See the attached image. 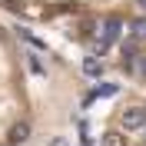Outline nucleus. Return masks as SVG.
Wrapping results in <instances>:
<instances>
[{"instance_id":"1","label":"nucleus","mask_w":146,"mask_h":146,"mask_svg":"<svg viewBox=\"0 0 146 146\" xmlns=\"http://www.w3.org/2000/svg\"><path fill=\"white\" fill-rule=\"evenodd\" d=\"M119 126L126 129V133L146 129V106H126L123 113H119Z\"/></svg>"},{"instance_id":"2","label":"nucleus","mask_w":146,"mask_h":146,"mask_svg":"<svg viewBox=\"0 0 146 146\" xmlns=\"http://www.w3.org/2000/svg\"><path fill=\"white\" fill-rule=\"evenodd\" d=\"M100 27H103V40H110V43H113V40L119 36V30H123V20H119V17H106Z\"/></svg>"},{"instance_id":"3","label":"nucleus","mask_w":146,"mask_h":146,"mask_svg":"<svg viewBox=\"0 0 146 146\" xmlns=\"http://www.w3.org/2000/svg\"><path fill=\"white\" fill-rule=\"evenodd\" d=\"M103 70H106V66H103V60L100 56H86V60H83V73H86V76H93V80H100L103 76Z\"/></svg>"},{"instance_id":"4","label":"nucleus","mask_w":146,"mask_h":146,"mask_svg":"<svg viewBox=\"0 0 146 146\" xmlns=\"http://www.w3.org/2000/svg\"><path fill=\"white\" fill-rule=\"evenodd\" d=\"M139 46H143V40H136V36L129 33L126 40H119V56L126 60V56H139Z\"/></svg>"},{"instance_id":"5","label":"nucleus","mask_w":146,"mask_h":146,"mask_svg":"<svg viewBox=\"0 0 146 146\" xmlns=\"http://www.w3.org/2000/svg\"><path fill=\"white\" fill-rule=\"evenodd\" d=\"M23 60H27L30 73H36V76H46V63L40 60V53H36V50H27V53H23Z\"/></svg>"},{"instance_id":"6","label":"nucleus","mask_w":146,"mask_h":146,"mask_svg":"<svg viewBox=\"0 0 146 146\" xmlns=\"http://www.w3.org/2000/svg\"><path fill=\"white\" fill-rule=\"evenodd\" d=\"M116 83H96V86H93V93L90 96H83V103H90V100H96V96H116Z\"/></svg>"},{"instance_id":"7","label":"nucleus","mask_w":146,"mask_h":146,"mask_svg":"<svg viewBox=\"0 0 146 146\" xmlns=\"http://www.w3.org/2000/svg\"><path fill=\"white\" fill-rule=\"evenodd\" d=\"M10 139H13V143H23V139H30V123H17V126L10 129Z\"/></svg>"},{"instance_id":"8","label":"nucleus","mask_w":146,"mask_h":146,"mask_svg":"<svg viewBox=\"0 0 146 146\" xmlns=\"http://www.w3.org/2000/svg\"><path fill=\"white\" fill-rule=\"evenodd\" d=\"M103 146H126V136L116 133V129H110V133H103Z\"/></svg>"},{"instance_id":"9","label":"nucleus","mask_w":146,"mask_h":146,"mask_svg":"<svg viewBox=\"0 0 146 146\" xmlns=\"http://www.w3.org/2000/svg\"><path fill=\"white\" fill-rule=\"evenodd\" d=\"M136 73H139V76H143V80H146V53L139 56V63H136Z\"/></svg>"},{"instance_id":"10","label":"nucleus","mask_w":146,"mask_h":146,"mask_svg":"<svg viewBox=\"0 0 146 146\" xmlns=\"http://www.w3.org/2000/svg\"><path fill=\"white\" fill-rule=\"evenodd\" d=\"M50 146H66V139H63V136H56V139H53Z\"/></svg>"},{"instance_id":"11","label":"nucleus","mask_w":146,"mask_h":146,"mask_svg":"<svg viewBox=\"0 0 146 146\" xmlns=\"http://www.w3.org/2000/svg\"><path fill=\"white\" fill-rule=\"evenodd\" d=\"M139 7H143V10H146V0H139Z\"/></svg>"}]
</instances>
